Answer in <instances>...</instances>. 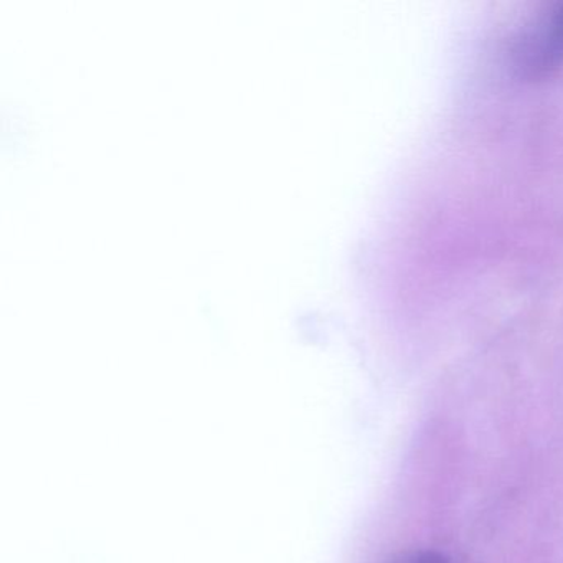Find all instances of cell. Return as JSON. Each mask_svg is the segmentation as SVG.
<instances>
[{
	"mask_svg": "<svg viewBox=\"0 0 563 563\" xmlns=\"http://www.w3.org/2000/svg\"><path fill=\"white\" fill-rule=\"evenodd\" d=\"M526 54L527 65L533 70H552L563 64V5L543 21Z\"/></svg>",
	"mask_w": 563,
	"mask_h": 563,
	"instance_id": "1",
	"label": "cell"
},
{
	"mask_svg": "<svg viewBox=\"0 0 563 563\" xmlns=\"http://www.w3.org/2000/svg\"><path fill=\"white\" fill-rule=\"evenodd\" d=\"M390 563H451V560L444 553L434 552V550H418V552L404 553Z\"/></svg>",
	"mask_w": 563,
	"mask_h": 563,
	"instance_id": "2",
	"label": "cell"
}]
</instances>
